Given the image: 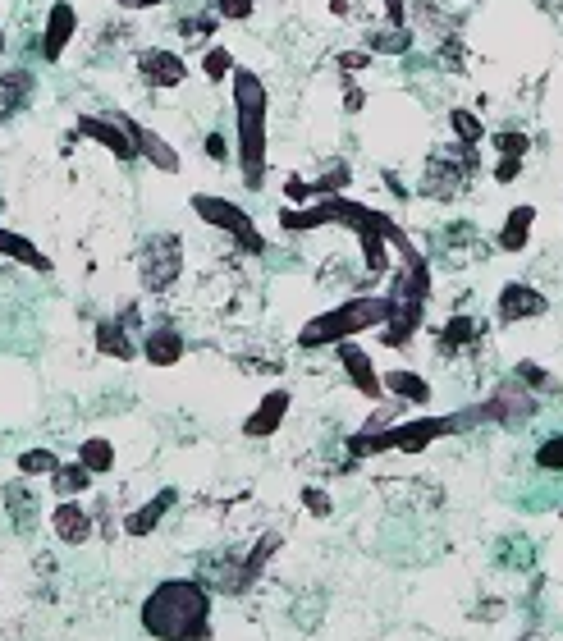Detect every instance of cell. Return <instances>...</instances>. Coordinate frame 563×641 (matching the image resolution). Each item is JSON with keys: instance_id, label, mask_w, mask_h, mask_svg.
<instances>
[{"instance_id": "obj_1", "label": "cell", "mask_w": 563, "mask_h": 641, "mask_svg": "<svg viewBox=\"0 0 563 641\" xmlns=\"http://www.w3.org/2000/svg\"><path fill=\"white\" fill-rule=\"evenodd\" d=\"M229 97H234V161L248 193H261L271 170V92L261 74L239 65L229 78Z\"/></svg>"}, {"instance_id": "obj_2", "label": "cell", "mask_w": 563, "mask_h": 641, "mask_svg": "<svg viewBox=\"0 0 563 641\" xmlns=\"http://www.w3.org/2000/svg\"><path fill=\"white\" fill-rule=\"evenodd\" d=\"M394 294H358L348 303L330 307V312L312 316L298 335V348H330V344H344V339H358L362 330H380L385 321L394 316Z\"/></svg>"}, {"instance_id": "obj_3", "label": "cell", "mask_w": 563, "mask_h": 641, "mask_svg": "<svg viewBox=\"0 0 563 641\" xmlns=\"http://www.w3.org/2000/svg\"><path fill=\"white\" fill-rule=\"evenodd\" d=\"M142 623L152 637H170V641H188L206 632V591L197 582H165L147 609H142Z\"/></svg>"}, {"instance_id": "obj_4", "label": "cell", "mask_w": 563, "mask_h": 641, "mask_svg": "<svg viewBox=\"0 0 563 641\" xmlns=\"http://www.w3.org/2000/svg\"><path fill=\"white\" fill-rule=\"evenodd\" d=\"M188 207H193V216L202 220V225L229 234L248 257H261V252H266V234L252 225V216L239 207V202H229V197H220V193H193L188 197Z\"/></svg>"}, {"instance_id": "obj_5", "label": "cell", "mask_w": 563, "mask_h": 641, "mask_svg": "<svg viewBox=\"0 0 563 641\" xmlns=\"http://www.w3.org/2000/svg\"><path fill=\"white\" fill-rule=\"evenodd\" d=\"M179 271H184V239L179 234H152V239L142 243L138 275H142L147 294H165L179 280Z\"/></svg>"}, {"instance_id": "obj_6", "label": "cell", "mask_w": 563, "mask_h": 641, "mask_svg": "<svg viewBox=\"0 0 563 641\" xmlns=\"http://www.w3.org/2000/svg\"><path fill=\"white\" fill-rule=\"evenodd\" d=\"M78 138H87L92 147H101V152H110L115 161H138V147H133L129 138V124H124V110H115V115H97V110H83L74 120Z\"/></svg>"}, {"instance_id": "obj_7", "label": "cell", "mask_w": 563, "mask_h": 641, "mask_svg": "<svg viewBox=\"0 0 563 641\" xmlns=\"http://www.w3.org/2000/svg\"><path fill=\"white\" fill-rule=\"evenodd\" d=\"M138 78L152 92H174L188 83V60L170 46H147V51H138Z\"/></svg>"}, {"instance_id": "obj_8", "label": "cell", "mask_w": 563, "mask_h": 641, "mask_svg": "<svg viewBox=\"0 0 563 641\" xmlns=\"http://www.w3.org/2000/svg\"><path fill=\"white\" fill-rule=\"evenodd\" d=\"M467 417H403L399 426H394V449L399 454H422L426 445H435V440H444V435H454L458 426H463Z\"/></svg>"}, {"instance_id": "obj_9", "label": "cell", "mask_w": 563, "mask_h": 641, "mask_svg": "<svg viewBox=\"0 0 563 641\" xmlns=\"http://www.w3.org/2000/svg\"><path fill=\"white\" fill-rule=\"evenodd\" d=\"M74 37H78L74 0H55L51 10H46V23H42V60H46V65L65 60V51L74 46Z\"/></svg>"}, {"instance_id": "obj_10", "label": "cell", "mask_w": 563, "mask_h": 641, "mask_svg": "<svg viewBox=\"0 0 563 641\" xmlns=\"http://www.w3.org/2000/svg\"><path fill=\"white\" fill-rule=\"evenodd\" d=\"M124 124H129V138L133 147H138V161H147L156 174H179V147H170V138H161L156 129H147V124H138L133 115H124Z\"/></svg>"}, {"instance_id": "obj_11", "label": "cell", "mask_w": 563, "mask_h": 641, "mask_svg": "<svg viewBox=\"0 0 563 641\" xmlns=\"http://www.w3.org/2000/svg\"><path fill=\"white\" fill-rule=\"evenodd\" d=\"M499 321L504 326H518V321H531V316H545L550 312V298L541 294V289H531V284H504L499 289V303H495Z\"/></svg>"}, {"instance_id": "obj_12", "label": "cell", "mask_w": 563, "mask_h": 641, "mask_svg": "<svg viewBox=\"0 0 563 641\" xmlns=\"http://www.w3.org/2000/svg\"><path fill=\"white\" fill-rule=\"evenodd\" d=\"M339 367H344V376H348V381L358 385V394H362V399H371V403H376L380 394H385V385H380V371L371 367L367 348H358V344H353V339H344V344H339Z\"/></svg>"}, {"instance_id": "obj_13", "label": "cell", "mask_w": 563, "mask_h": 641, "mask_svg": "<svg viewBox=\"0 0 563 641\" xmlns=\"http://www.w3.org/2000/svg\"><path fill=\"white\" fill-rule=\"evenodd\" d=\"M284 417H289V390H271L266 399L257 403L248 413V422H243V435L248 440H271L275 431L284 426Z\"/></svg>"}, {"instance_id": "obj_14", "label": "cell", "mask_w": 563, "mask_h": 641, "mask_svg": "<svg viewBox=\"0 0 563 641\" xmlns=\"http://www.w3.org/2000/svg\"><path fill=\"white\" fill-rule=\"evenodd\" d=\"M33 87H37V78L28 74V69H5V74H0V124L14 120L19 110H28Z\"/></svg>"}, {"instance_id": "obj_15", "label": "cell", "mask_w": 563, "mask_h": 641, "mask_svg": "<svg viewBox=\"0 0 563 641\" xmlns=\"http://www.w3.org/2000/svg\"><path fill=\"white\" fill-rule=\"evenodd\" d=\"M142 358L152 362V367H174V362L184 358V335L174 326H152L142 335Z\"/></svg>"}, {"instance_id": "obj_16", "label": "cell", "mask_w": 563, "mask_h": 641, "mask_svg": "<svg viewBox=\"0 0 563 641\" xmlns=\"http://www.w3.org/2000/svg\"><path fill=\"white\" fill-rule=\"evenodd\" d=\"M51 527H55V536L65 545H83L87 536H92V513L83 509V504H74V500H60L55 504V513H51Z\"/></svg>"}, {"instance_id": "obj_17", "label": "cell", "mask_w": 563, "mask_h": 641, "mask_svg": "<svg viewBox=\"0 0 563 641\" xmlns=\"http://www.w3.org/2000/svg\"><path fill=\"white\" fill-rule=\"evenodd\" d=\"M380 385H385V394H394L399 403H412V408L431 403V385H426L417 371H408V367H390L385 376H380Z\"/></svg>"}, {"instance_id": "obj_18", "label": "cell", "mask_w": 563, "mask_h": 641, "mask_svg": "<svg viewBox=\"0 0 563 641\" xmlns=\"http://www.w3.org/2000/svg\"><path fill=\"white\" fill-rule=\"evenodd\" d=\"M97 348L106 353V358H120V362H133L138 358V335L133 330H124L115 316H106V321H97Z\"/></svg>"}, {"instance_id": "obj_19", "label": "cell", "mask_w": 563, "mask_h": 641, "mask_svg": "<svg viewBox=\"0 0 563 641\" xmlns=\"http://www.w3.org/2000/svg\"><path fill=\"white\" fill-rule=\"evenodd\" d=\"M531 225H536V207H531V202L513 207L509 216H504V229H499V252L518 257V252L531 243Z\"/></svg>"}, {"instance_id": "obj_20", "label": "cell", "mask_w": 563, "mask_h": 641, "mask_svg": "<svg viewBox=\"0 0 563 641\" xmlns=\"http://www.w3.org/2000/svg\"><path fill=\"white\" fill-rule=\"evenodd\" d=\"M0 257H10V261H19L28 271H42V275L51 271V257H46L28 234H14V229H0Z\"/></svg>"}, {"instance_id": "obj_21", "label": "cell", "mask_w": 563, "mask_h": 641, "mask_svg": "<svg viewBox=\"0 0 563 641\" xmlns=\"http://www.w3.org/2000/svg\"><path fill=\"white\" fill-rule=\"evenodd\" d=\"M367 46L371 55H408L412 46H417V37L408 33V23H385V28H376V33H367Z\"/></svg>"}, {"instance_id": "obj_22", "label": "cell", "mask_w": 563, "mask_h": 641, "mask_svg": "<svg viewBox=\"0 0 563 641\" xmlns=\"http://www.w3.org/2000/svg\"><path fill=\"white\" fill-rule=\"evenodd\" d=\"M165 509H174V490H156L152 500L142 504V509H133L129 513V522H124V527H129L133 536H147L156 527V522L165 518Z\"/></svg>"}, {"instance_id": "obj_23", "label": "cell", "mask_w": 563, "mask_h": 641, "mask_svg": "<svg viewBox=\"0 0 563 641\" xmlns=\"http://www.w3.org/2000/svg\"><path fill=\"white\" fill-rule=\"evenodd\" d=\"M358 243H362V266H367L371 275L390 271V239H385V229H362Z\"/></svg>"}, {"instance_id": "obj_24", "label": "cell", "mask_w": 563, "mask_h": 641, "mask_svg": "<svg viewBox=\"0 0 563 641\" xmlns=\"http://www.w3.org/2000/svg\"><path fill=\"white\" fill-rule=\"evenodd\" d=\"M234 69H239V60H234V51H229V46L211 42L202 51V78H206V83H229V78H234Z\"/></svg>"}, {"instance_id": "obj_25", "label": "cell", "mask_w": 563, "mask_h": 641, "mask_svg": "<svg viewBox=\"0 0 563 641\" xmlns=\"http://www.w3.org/2000/svg\"><path fill=\"white\" fill-rule=\"evenodd\" d=\"M51 486H55V495H60V500H74V495H83L87 486H92V472L83 468V463H60V468L51 472Z\"/></svg>"}, {"instance_id": "obj_26", "label": "cell", "mask_w": 563, "mask_h": 641, "mask_svg": "<svg viewBox=\"0 0 563 641\" xmlns=\"http://www.w3.org/2000/svg\"><path fill=\"white\" fill-rule=\"evenodd\" d=\"M449 129H454V142H463V147H481L486 142V124H481L477 110H467V106L449 110Z\"/></svg>"}, {"instance_id": "obj_27", "label": "cell", "mask_w": 563, "mask_h": 641, "mask_svg": "<svg viewBox=\"0 0 563 641\" xmlns=\"http://www.w3.org/2000/svg\"><path fill=\"white\" fill-rule=\"evenodd\" d=\"M78 463H83L92 477H106V472L115 468V445H110V440H101V435H92V440H83V445H78Z\"/></svg>"}, {"instance_id": "obj_28", "label": "cell", "mask_w": 563, "mask_h": 641, "mask_svg": "<svg viewBox=\"0 0 563 641\" xmlns=\"http://www.w3.org/2000/svg\"><path fill=\"white\" fill-rule=\"evenodd\" d=\"M216 33H220V19H216V14H211V10H206V14H188V19H179V37H184L188 46H202V51H206V46H211V37H216Z\"/></svg>"}, {"instance_id": "obj_29", "label": "cell", "mask_w": 563, "mask_h": 641, "mask_svg": "<svg viewBox=\"0 0 563 641\" xmlns=\"http://www.w3.org/2000/svg\"><path fill=\"white\" fill-rule=\"evenodd\" d=\"M55 468H60V458H55L51 449H23V454H19V472H23V477H51Z\"/></svg>"}, {"instance_id": "obj_30", "label": "cell", "mask_w": 563, "mask_h": 641, "mask_svg": "<svg viewBox=\"0 0 563 641\" xmlns=\"http://www.w3.org/2000/svg\"><path fill=\"white\" fill-rule=\"evenodd\" d=\"M472 339H477V321H472V316H454V321L444 326V335H440V348L444 353H454L458 344H472Z\"/></svg>"}, {"instance_id": "obj_31", "label": "cell", "mask_w": 563, "mask_h": 641, "mask_svg": "<svg viewBox=\"0 0 563 641\" xmlns=\"http://www.w3.org/2000/svg\"><path fill=\"white\" fill-rule=\"evenodd\" d=\"M211 14L220 23H248L257 14V0H211Z\"/></svg>"}, {"instance_id": "obj_32", "label": "cell", "mask_w": 563, "mask_h": 641, "mask_svg": "<svg viewBox=\"0 0 563 641\" xmlns=\"http://www.w3.org/2000/svg\"><path fill=\"white\" fill-rule=\"evenodd\" d=\"M495 152L499 156H518V161H527V152H531V138L527 133H518V129H504V133H495Z\"/></svg>"}, {"instance_id": "obj_33", "label": "cell", "mask_w": 563, "mask_h": 641, "mask_svg": "<svg viewBox=\"0 0 563 641\" xmlns=\"http://www.w3.org/2000/svg\"><path fill=\"white\" fill-rule=\"evenodd\" d=\"M371 60H376V55H371L367 46H358V51H339V55H335V69H339L344 78H353V74H367Z\"/></svg>"}, {"instance_id": "obj_34", "label": "cell", "mask_w": 563, "mask_h": 641, "mask_svg": "<svg viewBox=\"0 0 563 641\" xmlns=\"http://www.w3.org/2000/svg\"><path fill=\"white\" fill-rule=\"evenodd\" d=\"M536 463L550 472H563V435H554V440H545L541 454H536Z\"/></svg>"}, {"instance_id": "obj_35", "label": "cell", "mask_w": 563, "mask_h": 641, "mask_svg": "<svg viewBox=\"0 0 563 641\" xmlns=\"http://www.w3.org/2000/svg\"><path fill=\"white\" fill-rule=\"evenodd\" d=\"M518 174H522V161H518V156H499V161H495V184H513Z\"/></svg>"}, {"instance_id": "obj_36", "label": "cell", "mask_w": 563, "mask_h": 641, "mask_svg": "<svg viewBox=\"0 0 563 641\" xmlns=\"http://www.w3.org/2000/svg\"><path fill=\"white\" fill-rule=\"evenodd\" d=\"M303 504L316 513V518H325V513H330V495H325V490H316V486L303 490Z\"/></svg>"}, {"instance_id": "obj_37", "label": "cell", "mask_w": 563, "mask_h": 641, "mask_svg": "<svg viewBox=\"0 0 563 641\" xmlns=\"http://www.w3.org/2000/svg\"><path fill=\"white\" fill-rule=\"evenodd\" d=\"M385 10V23H408V0H380Z\"/></svg>"}, {"instance_id": "obj_38", "label": "cell", "mask_w": 563, "mask_h": 641, "mask_svg": "<svg viewBox=\"0 0 563 641\" xmlns=\"http://www.w3.org/2000/svg\"><path fill=\"white\" fill-rule=\"evenodd\" d=\"M124 14H142V10H161V5H174V0H115Z\"/></svg>"}, {"instance_id": "obj_39", "label": "cell", "mask_w": 563, "mask_h": 641, "mask_svg": "<svg viewBox=\"0 0 563 641\" xmlns=\"http://www.w3.org/2000/svg\"><path fill=\"white\" fill-rule=\"evenodd\" d=\"M206 156H211V161H229V142L220 138V133H211V138H206Z\"/></svg>"}, {"instance_id": "obj_40", "label": "cell", "mask_w": 563, "mask_h": 641, "mask_svg": "<svg viewBox=\"0 0 563 641\" xmlns=\"http://www.w3.org/2000/svg\"><path fill=\"white\" fill-rule=\"evenodd\" d=\"M362 106H367V92H362V87H348V92H344V110H348V115H358Z\"/></svg>"}, {"instance_id": "obj_41", "label": "cell", "mask_w": 563, "mask_h": 641, "mask_svg": "<svg viewBox=\"0 0 563 641\" xmlns=\"http://www.w3.org/2000/svg\"><path fill=\"white\" fill-rule=\"evenodd\" d=\"M5 46H10V42H5V28H0V55H5Z\"/></svg>"}]
</instances>
